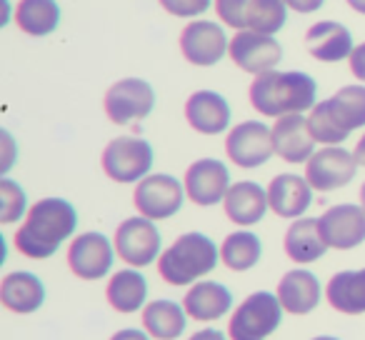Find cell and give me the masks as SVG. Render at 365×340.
<instances>
[{
	"instance_id": "5bb4252c",
	"label": "cell",
	"mask_w": 365,
	"mask_h": 340,
	"mask_svg": "<svg viewBox=\"0 0 365 340\" xmlns=\"http://www.w3.org/2000/svg\"><path fill=\"white\" fill-rule=\"evenodd\" d=\"M230 41L220 23L213 21H193L180 31V53L193 66L210 68L220 63L228 53Z\"/></svg>"
},
{
	"instance_id": "1f68e13d",
	"label": "cell",
	"mask_w": 365,
	"mask_h": 340,
	"mask_svg": "<svg viewBox=\"0 0 365 340\" xmlns=\"http://www.w3.org/2000/svg\"><path fill=\"white\" fill-rule=\"evenodd\" d=\"M28 195L16 180H0V223L11 225L21 220V215H28Z\"/></svg>"
},
{
	"instance_id": "277c9868",
	"label": "cell",
	"mask_w": 365,
	"mask_h": 340,
	"mask_svg": "<svg viewBox=\"0 0 365 340\" xmlns=\"http://www.w3.org/2000/svg\"><path fill=\"white\" fill-rule=\"evenodd\" d=\"M220 260V250L208 235L185 233L160 253L158 273L168 285L198 283L203 275L213 273Z\"/></svg>"
},
{
	"instance_id": "3957f363",
	"label": "cell",
	"mask_w": 365,
	"mask_h": 340,
	"mask_svg": "<svg viewBox=\"0 0 365 340\" xmlns=\"http://www.w3.org/2000/svg\"><path fill=\"white\" fill-rule=\"evenodd\" d=\"M308 125L318 143H345L350 133L365 125V86H343L333 98L315 103L308 115Z\"/></svg>"
},
{
	"instance_id": "5b68a950",
	"label": "cell",
	"mask_w": 365,
	"mask_h": 340,
	"mask_svg": "<svg viewBox=\"0 0 365 340\" xmlns=\"http://www.w3.org/2000/svg\"><path fill=\"white\" fill-rule=\"evenodd\" d=\"M280 323H283V305L278 295L258 290L248 295L230 315L228 335L230 340H265L280 328Z\"/></svg>"
},
{
	"instance_id": "e575fe53",
	"label": "cell",
	"mask_w": 365,
	"mask_h": 340,
	"mask_svg": "<svg viewBox=\"0 0 365 340\" xmlns=\"http://www.w3.org/2000/svg\"><path fill=\"white\" fill-rule=\"evenodd\" d=\"M350 73L358 78L360 83H365V43L355 46V51L350 53Z\"/></svg>"
},
{
	"instance_id": "7a4b0ae2",
	"label": "cell",
	"mask_w": 365,
	"mask_h": 340,
	"mask_svg": "<svg viewBox=\"0 0 365 340\" xmlns=\"http://www.w3.org/2000/svg\"><path fill=\"white\" fill-rule=\"evenodd\" d=\"M318 83L300 71H268L250 83V105L265 118H283L315 108Z\"/></svg>"
},
{
	"instance_id": "d590c367",
	"label": "cell",
	"mask_w": 365,
	"mask_h": 340,
	"mask_svg": "<svg viewBox=\"0 0 365 340\" xmlns=\"http://www.w3.org/2000/svg\"><path fill=\"white\" fill-rule=\"evenodd\" d=\"M285 6H288L290 11L303 13V16H308V13L320 11V8L325 6V0H285Z\"/></svg>"
},
{
	"instance_id": "e0dca14e",
	"label": "cell",
	"mask_w": 365,
	"mask_h": 340,
	"mask_svg": "<svg viewBox=\"0 0 365 340\" xmlns=\"http://www.w3.org/2000/svg\"><path fill=\"white\" fill-rule=\"evenodd\" d=\"M273 143L275 155H280L285 163H308L315 153V138L310 133L308 118L303 113H290V115L275 118L273 125Z\"/></svg>"
},
{
	"instance_id": "8d00e7d4",
	"label": "cell",
	"mask_w": 365,
	"mask_h": 340,
	"mask_svg": "<svg viewBox=\"0 0 365 340\" xmlns=\"http://www.w3.org/2000/svg\"><path fill=\"white\" fill-rule=\"evenodd\" d=\"M110 340H150V335L143 333V330H138V328H123V330H118Z\"/></svg>"
},
{
	"instance_id": "4316f807",
	"label": "cell",
	"mask_w": 365,
	"mask_h": 340,
	"mask_svg": "<svg viewBox=\"0 0 365 340\" xmlns=\"http://www.w3.org/2000/svg\"><path fill=\"white\" fill-rule=\"evenodd\" d=\"M188 313L175 300H153L143 308V328L155 340H175L182 335Z\"/></svg>"
},
{
	"instance_id": "603a6c76",
	"label": "cell",
	"mask_w": 365,
	"mask_h": 340,
	"mask_svg": "<svg viewBox=\"0 0 365 340\" xmlns=\"http://www.w3.org/2000/svg\"><path fill=\"white\" fill-rule=\"evenodd\" d=\"M0 303L13 313L31 315L46 303V285L36 273L16 270L0 280Z\"/></svg>"
},
{
	"instance_id": "4fadbf2b",
	"label": "cell",
	"mask_w": 365,
	"mask_h": 340,
	"mask_svg": "<svg viewBox=\"0 0 365 340\" xmlns=\"http://www.w3.org/2000/svg\"><path fill=\"white\" fill-rule=\"evenodd\" d=\"M182 185L195 205L210 208V205H218L220 200H225L233 183H230V170L225 163L215 160V158H200L185 170Z\"/></svg>"
},
{
	"instance_id": "d6a6232c",
	"label": "cell",
	"mask_w": 365,
	"mask_h": 340,
	"mask_svg": "<svg viewBox=\"0 0 365 340\" xmlns=\"http://www.w3.org/2000/svg\"><path fill=\"white\" fill-rule=\"evenodd\" d=\"M250 0H215V13H218L220 23L235 28V31H245V11H248Z\"/></svg>"
},
{
	"instance_id": "f1b7e54d",
	"label": "cell",
	"mask_w": 365,
	"mask_h": 340,
	"mask_svg": "<svg viewBox=\"0 0 365 340\" xmlns=\"http://www.w3.org/2000/svg\"><path fill=\"white\" fill-rule=\"evenodd\" d=\"M16 26L33 38L51 36L61 26V6L56 0H18Z\"/></svg>"
},
{
	"instance_id": "52a82bcc",
	"label": "cell",
	"mask_w": 365,
	"mask_h": 340,
	"mask_svg": "<svg viewBox=\"0 0 365 340\" xmlns=\"http://www.w3.org/2000/svg\"><path fill=\"white\" fill-rule=\"evenodd\" d=\"M160 243L163 235L155 220L143 218V215H133V218L123 220L115 230V238H113L115 253L130 268H145V265L155 263L160 258Z\"/></svg>"
},
{
	"instance_id": "9a60e30c",
	"label": "cell",
	"mask_w": 365,
	"mask_h": 340,
	"mask_svg": "<svg viewBox=\"0 0 365 340\" xmlns=\"http://www.w3.org/2000/svg\"><path fill=\"white\" fill-rule=\"evenodd\" d=\"M115 260V245L103 233H83L76 235L68 248V265L81 280H101L110 273Z\"/></svg>"
},
{
	"instance_id": "8992f818",
	"label": "cell",
	"mask_w": 365,
	"mask_h": 340,
	"mask_svg": "<svg viewBox=\"0 0 365 340\" xmlns=\"http://www.w3.org/2000/svg\"><path fill=\"white\" fill-rule=\"evenodd\" d=\"M153 145L143 138H115L103 150V170L115 183H140L150 175Z\"/></svg>"
},
{
	"instance_id": "60d3db41",
	"label": "cell",
	"mask_w": 365,
	"mask_h": 340,
	"mask_svg": "<svg viewBox=\"0 0 365 340\" xmlns=\"http://www.w3.org/2000/svg\"><path fill=\"white\" fill-rule=\"evenodd\" d=\"M360 205H363V208H365V183L360 185Z\"/></svg>"
},
{
	"instance_id": "83f0119b",
	"label": "cell",
	"mask_w": 365,
	"mask_h": 340,
	"mask_svg": "<svg viewBox=\"0 0 365 340\" xmlns=\"http://www.w3.org/2000/svg\"><path fill=\"white\" fill-rule=\"evenodd\" d=\"M106 295H108L110 308L118 310V313H123V315L138 313V310L145 305L148 280H145V275H140L135 268L118 270L110 278V283H108Z\"/></svg>"
},
{
	"instance_id": "f35d334b",
	"label": "cell",
	"mask_w": 365,
	"mask_h": 340,
	"mask_svg": "<svg viewBox=\"0 0 365 340\" xmlns=\"http://www.w3.org/2000/svg\"><path fill=\"white\" fill-rule=\"evenodd\" d=\"M353 155H355V160H358V165H363V168H365V135L358 140V145H355Z\"/></svg>"
},
{
	"instance_id": "ffe728a7",
	"label": "cell",
	"mask_w": 365,
	"mask_h": 340,
	"mask_svg": "<svg viewBox=\"0 0 365 340\" xmlns=\"http://www.w3.org/2000/svg\"><path fill=\"white\" fill-rule=\"evenodd\" d=\"M275 295H278L285 313L308 315L320 305L323 288H320V280L315 278V273H310L305 268H293L280 278Z\"/></svg>"
},
{
	"instance_id": "7402d4cb",
	"label": "cell",
	"mask_w": 365,
	"mask_h": 340,
	"mask_svg": "<svg viewBox=\"0 0 365 340\" xmlns=\"http://www.w3.org/2000/svg\"><path fill=\"white\" fill-rule=\"evenodd\" d=\"M305 48L320 63H340L355 51L353 36L343 23L320 21L305 33Z\"/></svg>"
},
{
	"instance_id": "2e32d148",
	"label": "cell",
	"mask_w": 365,
	"mask_h": 340,
	"mask_svg": "<svg viewBox=\"0 0 365 340\" xmlns=\"http://www.w3.org/2000/svg\"><path fill=\"white\" fill-rule=\"evenodd\" d=\"M320 235L335 250H353L365 243V208L355 203H340L318 218Z\"/></svg>"
},
{
	"instance_id": "8fae6325",
	"label": "cell",
	"mask_w": 365,
	"mask_h": 340,
	"mask_svg": "<svg viewBox=\"0 0 365 340\" xmlns=\"http://www.w3.org/2000/svg\"><path fill=\"white\" fill-rule=\"evenodd\" d=\"M225 153L238 168H260L275 153L273 128L260 120H243L225 138Z\"/></svg>"
},
{
	"instance_id": "484cf974",
	"label": "cell",
	"mask_w": 365,
	"mask_h": 340,
	"mask_svg": "<svg viewBox=\"0 0 365 340\" xmlns=\"http://www.w3.org/2000/svg\"><path fill=\"white\" fill-rule=\"evenodd\" d=\"M330 308L343 315H363L365 313V268L360 270H340L330 278L325 288Z\"/></svg>"
},
{
	"instance_id": "74e56055",
	"label": "cell",
	"mask_w": 365,
	"mask_h": 340,
	"mask_svg": "<svg viewBox=\"0 0 365 340\" xmlns=\"http://www.w3.org/2000/svg\"><path fill=\"white\" fill-rule=\"evenodd\" d=\"M188 340H228V338H225V333H220L218 328H205V330L193 333Z\"/></svg>"
},
{
	"instance_id": "ab89813d",
	"label": "cell",
	"mask_w": 365,
	"mask_h": 340,
	"mask_svg": "<svg viewBox=\"0 0 365 340\" xmlns=\"http://www.w3.org/2000/svg\"><path fill=\"white\" fill-rule=\"evenodd\" d=\"M350 8H353L355 13H360V16H365V0H345Z\"/></svg>"
},
{
	"instance_id": "30bf717a",
	"label": "cell",
	"mask_w": 365,
	"mask_h": 340,
	"mask_svg": "<svg viewBox=\"0 0 365 340\" xmlns=\"http://www.w3.org/2000/svg\"><path fill=\"white\" fill-rule=\"evenodd\" d=\"M355 170H358V160L343 145L320 148L305 163V178L313 185V190H320V193L345 188L355 178Z\"/></svg>"
},
{
	"instance_id": "d4e9b609",
	"label": "cell",
	"mask_w": 365,
	"mask_h": 340,
	"mask_svg": "<svg viewBox=\"0 0 365 340\" xmlns=\"http://www.w3.org/2000/svg\"><path fill=\"white\" fill-rule=\"evenodd\" d=\"M283 248L285 255L298 265H308L323 258L328 253V243L320 235L318 218H298L295 223H290Z\"/></svg>"
},
{
	"instance_id": "7c38bea8",
	"label": "cell",
	"mask_w": 365,
	"mask_h": 340,
	"mask_svg": "<svg viewBox=\"0 0 365 340\" xmlns=\"http://www.w3.org/2000/svg\"><path fill=\"white\" fill-rule=\"evenodd\" d=\"M228 56L240 71L260 76V73L275 71V66L283 61V46L275 41V36H265L258 31H238L230 38Z\"/></svg>"
},
{
	"instance_id": "9c48e42d",
	"label": "cell",
	"mask_w": 365,
	"mask_h": 340,
	"mask_svg": "<svg viewBox=\"0 0 365 340\" xmlns=\"http://www.w3.org/2000/svg\"><path fill=\"white\" fill-rule=\"evenodd\" d=\"M103 108H106V115L110 118V123L128 125V123L143 120L150 115L155 108V91L143 78H123L108 88Z\"/></svg>"
},
{
	"instance_id": "ac0fdd59",
	"label": "cell",
	"mask_w": 365,
	"mask_h": 340,
	"mask_svg": "<svg viewBox=\"0 0 365 340\" xmlns=\"http://www.w3.org/2000/svg\"><path fill=\"white\" fill-rule=\"evenodd\" d=\"M185 120L200 135H220L230 125V105L215 91H195L185 101Z\"/></svg>"
},
{
	"instance_id": "44dd1931",
	"label": "cell",
	"mask_w": 365,
	"mask_h": 340,
	"mask_svg": "<svg viewBox=\"0 0 365 340\" xmlns=\"http://www.w3.org/2000/svg\"><path fill=\"white\" fill-rule=\"evenodd\" d=\"M225 215L233 220L240 228H248V225H255L265 218L270 203H268V190L260 188V183L255 180H240V183H233L223 200Z\"/></svg>"
},
{
	"instance_id": "b9f144b4",
	"label": "cell",
	"mask_w": 365,
	"mask_h": 340,
	"mask_svg": "<svg viewBox=\"0 0 365 340\" xmlns=\"http://www.w3.org/2000/svg\"><path fill=\"white\" fill-rule=\"evenodd\" d=\"M313 340H340V338H333V335H318V338H313Z\"/></svg>"
},
{
	"instance_id": "cb8c5ba5",
	"label": "cell",
	"mask_w": 365,
	"mask_h": 340,
	"mask_svg": "<svg viewBox=\"0 0 365 340\" xmlns=\"http://www.w3.org/2000/svg\"><path fill=\"white\" fill-rule=\"evenodd\" d=\"M182 308L193 320H218L230 313L233 308V293L225 285L215 283V280H200L193 283V288L182 298Z\"/></svg>"
},
{
	"instance_id": "f546056e",
	"label": "cell",
	"mask_w": 365,
	"mask_h": 340,
	"mask_svg": "<svg viewBox=\"0 0 365 340\" xmlns=\"http://www.w3.org/2000/svg\"><path fill=\"white\" fill-rule=\"evenodd\" d=\"M260 258H263V243L250 230H235L220 245V260L225 268L235 270V273H245V270L255 268Z\"/></svg>"
},
{
	"instance_id": "d6986e66",
	"label": "cell",
	"mask_w": 365,
	"mask_h": 340,
	"mask_svg": "<svg viewBox=\"0 0 365 340\" xmlns=\"http://www.w3.org/2000/svg\"><path fill=\"white\" fill-rule=\"evenodd\" d=\"M268 203L275 215L298 220L313 203V185L295 173H280L268 185Z\"/></svg>"
},
{
	"instance_id": "ba28073f",
	"label": "cell",
	"mask_w": 365,
	"mask_h": 340,
	"mask_svg": "<svg viewBox=\"0 0 365 340\" xmlns=\"http://www.w3.org/2000/svg\"><path fill=\"white\" fill-rule=\"evenodd\" d=\"M185 185L168 173H155L135 183L133 205L143 218L150 220H168L175 213H180L185 203Z\"/></svg>"
},
{
	"instance_id": "4dcf8cb0",
	"label": "cell",
	"mask_w": 365,
	"mask_h": 340,
	"mask_svg": "<svg viewBox=\"0 0 365 340\" xmlns=\"http://www.w3.org/2000/svg\"><path fill=\"white\" fill-rule=\"evenodd\" d=\"M288 23L285 0H250L245 11V31H258L265 36H275Z\"/></svg>"
},
{
	"instance_id": "6da1fadb",
	"label": "cell",
	"mask_w": 365,
	"mask_h": 340,
	"mask_svg": "<svg viewBox=\"0 0 365 340\" xmlns=\"http://www.w3.org/2000/svg\"><path fill=\"white\" fill-rule=\"evenodd\" d=\"M78 213L63 198H43L31 205L26 220L16 233V248L33 260H46L58 253L63 243L76 233Z\"/></svg>"
},
{
	"instance_id": "836d02e7",
	"label": "cell",
	"mask_w": 365,
	"mask_h": 340,
	"mask_svg": "<svg viewBox=\"0 0 365 340\" xmlns=\"http://www.w3.org/2000/svg\"><path fill=\"white\" fill-rule=\"evenodd\" d=\"M165 13L175 18H198L210 8L213 0H158Z\"/></svg>"
}]
</instances>
